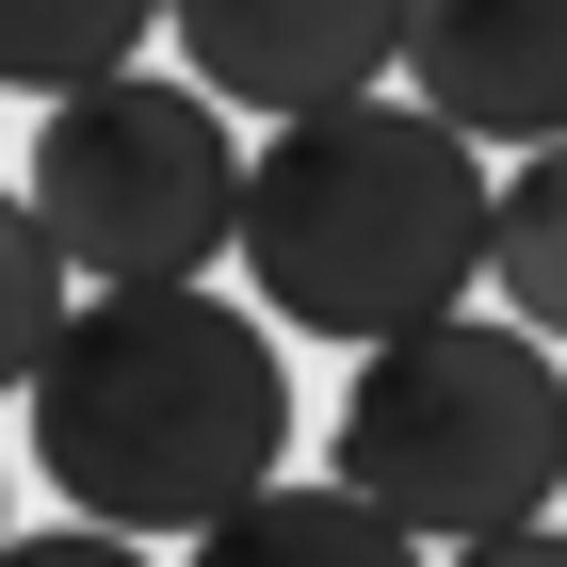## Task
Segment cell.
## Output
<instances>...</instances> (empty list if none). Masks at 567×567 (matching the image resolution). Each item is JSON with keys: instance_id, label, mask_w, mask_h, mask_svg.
Listing matches in <instances>:
<instances>
[{"instance_id": "obj_9", "label": "cell", "mask_w": 567, "mask_h": 567, "mask_svg": "<svg viewBox=\"0 0 567 567\" xmlns=\"http://www.w3.org/2000/svg\"><path fill=\"white\" fill-rule=\"evenodd\" d=\"M146 33H163V0H0V82L65 97V82H97V65H131Z\"/></svg>"}, {"instance_id": "obj_7", "label": "cell", "mask_w": 567, "mask_h": 567, "mask_svg": "<svg viewBox=\"0 0 567 567\" xmlns=\"http://www.w3.org/2000/svg\"><path fill=\"white\" fill-rule=\"evenodd\" d=\"M195 567H422V535L373 486H244L227 519H195Z\"/></svg>"}, {"instance_id": "obj_3", "label": "cell", "mask_w": 567, "mask_h": 567, "mask_svg": "<svg viewBox=\"0 0 567 567\" xmlns=\"http://www.w3.org/2000/svg\"><path fill=\"white\" fill-rule=\"evenodd\" d=\"M341 486H373L405 535H503L535 503H567V373H551V324H390L357 341L341 373Z\"/></svg>"}, {"instance_id": "obj_13", "label": "cell", "mask_w": 567, "mask_h": 567, "mask_svg": "<svg viewBox=\"0 0 567 567\" xmlns=\"http://www.w3.org/2000/svg\"><path fill=\"white\" fill-rule=\"evenodd\" d=\"M0 535H17V519H0Z\"/></svg>"}, {"instance_id": "obj_8", "label": "cell", "mask_w": 567, "mask_h": 567, "mask_svg": "<svg viewBox=\"0 0 567 567\" xmlns=\"http://www.w3.org/2000/svg\"><path fill=\"white\" fill-rule=\"evenodd\" d=\"M486 276H503L519 324H551V341H567V131L519 146V178L486 195Z\"/></svg>"}, {"instance_id": "obj_5", "label": "cell", "mask_w": 567, "mask_h": 567, "mask_svg": "<svg viewBox=\"0 0 567 567\" xmlns=\"http://www.w3.org/2000/svg\"><path fill=\"white\" fill-rule=\"evenodd\" d=\"M163 33L227 114H324L405 65V0H163Z\"/></svg>"}, {"instance_id": "obj_4", "label": "cell", "mask_w": 567, "mask_h": 567, "mask_svg": "<svg viewBox=\"0 0 567 567\" xmlns=\"http://www.w3.org/2000/svg\"><path fill=\"white\" fill-rule=\"evenodd\" d=\"M33 212L82 292H146V276H212L244 244V131L212 82H146L97 65L33 114Z\"/></svg>"}, {"instance_id": "obj_10", "label": "cell", "mask_w": 567, "mask_h": 567, "mask_svg": "<svg viewBox=\"0 0 567 567\" xmlns=\"http://www.w3.org/2000/svg\"><path fill=\"white\" fill-rule=\"evenodd\" d=\"M65 244H49V212L33 195H0V390H33V357L65 341Z\"/></svg>"}, {"instance_id": "obj_6", "label": "cell", "mask_w": 567, "mask_h": 567, "mask_svg": "<svg viewBox=\"0 0 567 567\" xmlns=\"http://www.w3.org/2000/svg\"><path fill=\"white\" fill-rule=\"evenodd\" d=\"M405 97H437L471 146L567 131V0H405Z\"/></svg>"}, {"instance_id": "obj_12", "label": "cell", "mask_w": 567, "mask_h": 567, "mask_svg": "<svg viewBox=\"0 0 567 567\" xmlns=\"http://www.w3.org/2000/svg\"><path fill=\"white\" fill-rule=\"evenodd\" d=\"M437 567H567V519H503V535H454Z\"/></svg>"}, {"instance_id": "obj_2", "label": "cell", "mask_w": 567, "mask_h": 567, "mask_svg": "<svg viewBox=\"0 0 567 567\" xmlns=\"http://www.w3.org/2000/svg\"><path fill=\"white\" fill-rule=\"evenodd\" d=\"M486 146L437 114V97H324V114H276V146H244V244L227 260L260 276L276 324L308 341H390L471 308L486 276Z\"/></svg>"}, {"instance_id": "obj_1", "label": "cell", "mask_w": 567, "mask_h": 567, "mask_svg": "<svg viewBox=\"0 0 567 567\" xmlns=\"http://www.w3.org/2000/svg\"><path fill=\"white\" fill-rule=\"evenodd\" d=\"M33 454L82 519L195 535L292 454V373L276 324L227 308L212 276H146V292H82L65 341L33 357Z\"/></svg>"}, {"instance_id": "obj_11", "label": "cell", "mask_w": 567, "mask_h": 567, "mask_svg": "<svg viewBox=\"0 0 567 567\" xmlns=\"http://www.w3.org/2000/svg\"><path fill=\"white\" fill-rule=\"evenodd\" d=\"M0 567H146L131 519H65V535H0Z\"/></svg>"}]
</instances>
